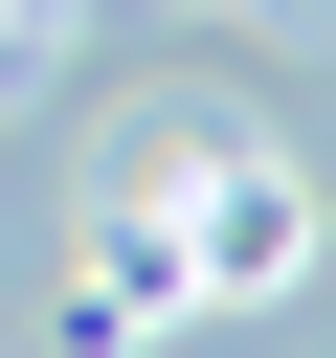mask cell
<instances>
[{
    "label": "cell",
    "mask_w": 336,
    "mask_h": 358,
    "mask_svg": "<svg viewBox=\"0 0 336 358\" xmlns=\"http://www.w3.org/2000/svg\"><path fill=\"white\" fill-rule=\"evenodd\" d=\"M134 179H157V246H179L202 291H291V246H314V224H291V157H246V134H157Z\"/></svg>",
    "instance_id": "cell-1"
}]
</instances>
